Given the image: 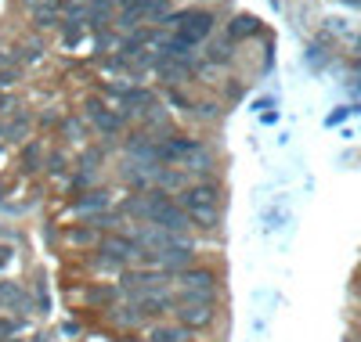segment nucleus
Segmentation results:
<instances>
[{
	"label": "nucleus",
	"instance_id": "nucleus-12",
	"mask_svg": "<svg viewBox=\"0 0 361 342\" xmlns=\"http://www.w3.org/2000/svg\"><path fill=\"white\" fill-rule=\"evenodd\" d=\"M29 15H33V25H37V29H54V25H62V8H58V0H44V4L33 8Z\"/></svg>",
	"mask_w": 361,
	"mask_h": 342
},
{
	"label": "nucleus",
	"instance_id": "nucleus-31",
	"mask_svg": "<svg viewBox=\"0 0 361 342\" xmlns=\"http://www.w3.org/2000/svg\"><path fill=\"white\" fill-rule=\"evenodd\" d=\"M170 105H180V108H185L188 98H185V94H177V90H170Z\"/></svg>",
	"mask_w": 361,
	"mask_h": 342
},
{
	"label": "nucleus",
	"instance_id": "nucleus-10",
	"mask_svg": "<svg viewBox=\"0 0 361 342\" xmlns=\"http://www.w3.org/2000/svg\"><path fill=\"white\" fill-rule=\"evenodd\" d=\"M137 310H141V317L148 321V317H163V314H173V299L163 292V296H145V299H137L134 303Z\"/></svg>",
	"mask_w": 361,
	"mask_h": 342
},
{
	"label": "nucleus",
	"instance_id": "nucleus-30",
	"mask_svg": "<svg viewBox=\"0 0 361 342\" xmlns=\"http://www.w3.org/2000/svg\"><path fill=\"white\" fill-rule=\"evenodd\" d=\"M199 115L202 119H217V105H199Z\"/></svg>",
	"mask_w": 361,
	"mask_h": 342
},
{
	"label": "nucleus",
	"instance_id": "nucleus-21",
	"mask_svg": "<svg viewBox=\"0 0 361 342\" xmlns=\"http://www.w3.org/2000/svg\"><path fill=\"white\" fill-rule=\"evenodd\" d=\"M40 159H44L40 144H25V151H22V173H37L40 170Z\"/></svg>",
	"mask_w": 361,
	"mask_h": 342
},
{
	"label": "nucleus",
	"instance_id": "nucleus-11",
	"mask_svg": "<svg viewBox=\"0 0 361 342\" xmlns=\"http://www.w3.org/2000/svg\"><path fill=\"white\" fill-rule=\"evenodd\" d=\"M0 310H22V314H29V296L15 281H0Z\"/></svg>",
	"mask_w": 361,
	"mask_h": 342
},
{
	"label": "nucleus",
	"instance_id": "nucleus-1",
	"mask_svg": "<svg viewBox=\"0 0 361 342\" xmlns=\"http://www.w3.org/2000/svg\"><path fill=\"white\" fill-rule=\"evenodd\" d=\"M180 209H185L188 224L202 227V231H214L221 224V188L217 184H192V188L180 191Z\"/></svg>",
	"mask_w": 361,
	"mask_h": 342
},
{
	"label": "nucleus",
	"instance_id": "nucleus-17",
	"mask_svg": "<svg viewBox=\"0 0 361 342\" xmlns=\"http://www.w3.org/2000/svg\"><path fill=\"white\" fill-rule=\"evenodd\" d=\"M76 209L80 213H102V209H109V191H87V195H80L76 198Z\"/></svg>",
	"mask_w": 361,
	"mask_h": 342
},
{
	"label": "nucleus",
	"instance_id": "nucleus-36",
	"mask_svg": "<svg viewBox=\"0 0 361 342\" xmlns=\"http://www.w3.org/2000/svg\"><path fill=\"white\" fill-rule=\"evenodd\" d=\"M0 137H4V127H0Z\"/></svg>",
	"mask_w": 361,
	"mask_h": 342
},
{
	"label": "nucleus",
	"instance_id": "nucleus-4",
	"mask_svg": "<svg viewBox=\"0 0 361 342\" xmlns=\"http://www.w3.org/2000/svg\"><path fill=\"white\" fill-rule=\"evenodd\" d=\"M177 289H180V303L185 299H214L217 296V274L206 267H188L177 274Z\"/></svg>",
	"mask_w": 361,
	"mask_h": 342
},
{
	"label": "nucleus",
	"instance_id": "nucleus-16",
	"mask_svg": "<svg viewBox=\"0 0 361 342\" xmlns=\"http://www.w3.org/2000/svg\"><path fill=\"white\" fill-rule=\"evenodd\" d=\"M159 72L166 76V83H177V80H185L192 69H188V58H163L159 61Z\"/></svg>",
	"mask_w": 361,
	"mask_h": 342
},
{
	"label": "nucleus",
	"instance_id": "nucleus-24",
	"mask_svg": "<svg viewBox=\"0 0 361 342\" xmlns=\"http://www.w3.org/2000/svg\"><path fill=\"white\" fill-rule=\"evenodd\" d=\"M18 80H22V65H15V61H11V65H4V69H0V90L15 87Z\"/></svg>",
	"mask_w": 361,
	"mask_h": 342
},
{
	"label": "nucleus",
	"instance_id": "nucleus-28",
	"mask_svg": "<svg viewBox=\"0 0 361 342\" xmlns=\"http://www.w3.org/2000/svg\"><path fill=\"white\" fill-rule=\"evenodd\" d=\"M66 134H69L73 141H83V127H80L76 119H66Z\"/></svg>",
	"mask_w": 361,
	"mask_h": 342
},
{
	"label": "nucleus",
	"instance_id": "nucleus-20",
	"mask_svg": "<svg viewBox=\"0 0 361 342\" xmlns=\"http://www.w3.org/2000/svg\"><path fill=\"white\" fill-rule=\"evenodd\" d=\"M83 22H73V18H62V44L66 47H76L80 40H83Z\"/></svg>",
	"mask_w": 361,
	"mask_h": 342
},
{
	"label": "nucleus",
	"instance_id": "nucleus-35",
	"mask_svg": "<svg viewBox=\"0 0 361 342\" xmlns=\"http://www.w3.org/2000/svg\"><path fill=\"white\" fill-rule=\"evenodd\" d=\"M8 342H22V338H8Z\"/></svg>",
	"mask_w": 361,
	"mask_h": 342
},
{
	"label": "nucleus",
	"instance_id": "nucleus-6",
	"mask_svg": "<svg viewBox=\"0 0 361 342\" xmlns=\"http://www.w3.org/2000/svg\"><path fill=\"white\" fill-rule=\"evenodd\" d=\"M87 119L94 122V127H98L105 137H116L119 130H123V122H127V115H119V112L105 108L102 101H87Z\"/></svg>",
	"mask_w": 361,
	"mask_h": 342
},
{
	"label": "nucleus",
	"instance_id": "nucleus-7",
	"mask_svg": "<svg viewBox=\"0 0 361 342\" xmlns=\"http://www.w3.org/2000/svg\"><path fill=\"white\" fill-rule=\"evenodd\" d=\"M102 253L105 256H112L116 263H130V260H141V253H145V248L134 241V238H119V234H112V238H105L102 241Z\"/></svg>",
	"mask_w": 361,
	"mask_h": 342
},
{
	"label": "nucleus",
	"instance_id": "nucleus-26",
	"mask_svg": "<svg viewBox=\"0 0 361 342\" xmlns=\"http://www.w3.org/2000/svg\"><path fill=\"white\" fill-rule=\"evenodd\" d=\"M47 170H51L54 177H66V173H69V159H66V155H58V151H54L51 159H47Z\"/></svg>",
	"mask_w": 361,
	"mask_h": 342
},
{
	"label": "nucleus",
	"instance_id": "nucleus-25",
	"mask_svg": "<svg viewBox=\"0 0 361 342\" xmlns=\"http://www.w3.org/2000/svg\"><path fill=\"white\" fill-rule=\"evenodd\" d=\"M25 130H29V122L25 119H15V122H8V127H4V141H22Z\"/></svg>",
	"mask_w": 361,
	"mask_h": 342
},
{
	"label": "nucleus",
	"instance_id": "nucleus-23",
	"mask_svg": "<svg viewBox=\"0 0 361 342\" xmlns=\"http://www.w3.org/2000/svg\"><path fill=\"white\" fill-rule=\"evenodd\" d=\"M90 267H94V270H109V274H116V277L127 270L123 263H116V260H112V256H105V253H98L94 260H90Z\"/></svg>",
	"mask_w": 361,
	"mask_h": 342
},
{
	"label": "nucleus",
	"instance_id": "nucleus-29",
	"mask_svg": "<svg viewBox=\"0 0 361 342\" xmlns=\"http://www.w3.org/2000/svg\"><path fill=\"white\" fill-rule=\"evenodd\" d=\"M109 44H112V33H105V29H102V33H94V47L98 51H105Z\"/></svg>",
	"mask_w": 361,
	"mask_h": 342
},
{
	"label": "nucleus",
	"instance_id": "nucleus-9",
	"mask_svg": "<svg viewBox=\"0 0 361 342\" xmlns=\"http://www.w3.org/2000/svg\"><path fill=\"white\" fill-rule=\"evenodd\" d=\"M44 51H47V47H44L40 37H25L11 58H15V65H37V61H44Z\"/></svg>",
	"mask_w": 361,
	"mask_h": 342
},
{
	"label": "nucleus",
	"instance_id": "nucleus-22",
	"mask_svg": "<svg viewBox=\"0 0 361 342\" xmlns=\"http://www.w3.org/2000/svg\"><path fill=\"white\" fill-rule=\"evenodd\" d=\"M206 58H209V61H217V65H224V61L231 58V40H217V44H209Z\"/></svg>",
	"mask_w": 361,
	"mask_h": 342
},
{
	"label": "nucleus",
	"instance_id": "nucleus-3",
	"mask_svg": "<svg viewBox=\"0 0 361 342\" xmlns=\"http://www.w3.org/2000/svg\"><path fill=\"white\" fill-rule=\"evenodd\" d=\"M214 15L209 11H202V8H188V11H177V15H166L163 18V25H173L177 29V40H185L188 47H199L209 33H214Z\"/></svg>",
	"mask_w": 361,
	"mask_h": 342
},
{
	"label": "nucleus",
	"instance_id": "nucleus-34",
	"mask_svg": "<svg viewBox=\"0 0 361 342\" xmlns=\"http://www.w3.org/2000/svg\"><path fill=\"white\" fill-rule=\"evenodd\" d=\"M33 342H47V338H44V335H37V338H33Z\"/></svg>",
	"mask_w": 361,
	"mask_h": 342
},
{
	"label": "nucleus",
	"instance_id": "nucleus-8",
	"mask_svg": "<svg viewBox=\"0 0 361 342\" xmlns=\"http://www.w3.org/2000/svg\"><path fill=\"white\" fill-rule=\"evenodd\" d=\"M180 166H188L192 173H209L214 170V151H209L202 141H192V148H188L185 159H180Z\"/></svg>",
	"mask_w": 361,
	"mask_h": 342
},
{
	"label": "nucleus",
	"instance_id": "nucleus-27",
	"mask_svg": "<svg viewBox=\"0 0 361 342\" xmlns=\"http://www.w3.org/2000/svg\"><path fill=\"white\" fill-rule=\"evenodd\" d=\"M18 108V101L8 94V90H0V115H8V112H15Z\"/></svg>",
	"mask_w": 361,
	"mask_h": 342
},
{
	"label": "nucleus",
	"instance_id": "nucleus-18",
	"mask_svg": "<svg viewBox=\"0 0 361 342\" xmlns=\"http://www.w3.org/2000/svg\"><path fill=\"white\" fill-rule=\"evenodd\" d=\"M148 342H188V331L180 324H159V328H152Z\"/></svg>",
	"mask_w": 361,
	"mask_h": 342
},
{
	"label": "nucleus",
	"instance_id": "nucleus-2",
	"mask_svg": "<svg viewBox=\"0 0 361 342\" xmlns=\"http://www.w3.org/2000/svg\"><path fill=\"white\" fill-rule=\"evenodd\" d=\"M141 202H145V220L152 227H159L166 234H177V238H185V231L192 227L185 209H180L163 188H152L148 195H141Z\"/></svg>",
	"mask_w": 361,
	"mask_h": 342
},
{
	"label": "nucleus",
	"instance_id": "nucleus-5",
	"mask_svg": "<svg viewBox=\"0 0 361 342\" xmlns=\"http://www.w3.org/2000/svg\"><path fill=\"white\" fill-rule=\"evenodd\" d=\"M173 314L185 331H199L217 321V303L214 299H185V303H173Z\"/></svg>",
	"mask_w": 361,
	"mask_h": 342
},
{
	"label": "nucleus",
	"instance_id": "nucleus-19",
	"mask_svg": "<svg viewBox=\"0 0 361 342\" xmlns=\"http://www.w3.org/2000/svg\"><path fill=\"white\" fill-rule=\"evenodd\" d=\"M66 241H69V245H98V231L90 227V224H83V227L66 231Z\"/></svg>",
	"mask_w": 361,
	"mask_h": 342
},
{
	"label": "nucleus",
	"instance_id": "nucleus-15",
	"mask_svg": "<svg viewBox=\"0 0 361 342\" xmlns=\"http://www.w3.org/2000/svg\"><path fill=\"white\" fill-rule=\"evenodd\" d=\"M260 29V22L253 18V15H235L231 22H228V40H246V37H253Z\"/></svg>",
	"mask_w": 361,
	"mask_h": 342
},
{
	"label": "nucleus",
	"instance_id": "nucleus-13",
	"mask_svg": "<svg viewBox=\"0 0 361 342\" xmlns=\"http://www.w3.org/2000/svg\"><path fill=\"white\" fill-rule=\"evenodd\" d=\"M109 321H112L116 328H137V324H145V317H141V310H137L134 303H123V306H112V310H109Z\"/></svg>",
	"mask_w": 361,
	"mask_h": 342
},
{
	"label": "nucleus",
	"instance_id": "nucleus-33",
	"mask_svg": "<svg viewBox=\"0 0 361 342\" xmlns=\"http://www.w3.org/2000/svg\"><path fill=\"white\" fill-rule=\"evenodd\" d=\"M62 331H66V335H80V324H76V321H66Z\"/></svg>",
	"mask_w": 361,
	"mask_h": 342
},
{
	"label": "nucleus",
	"instance_id": "nucleus-32",
	"mask_svg": "<svg viewBox=\"0 0 361 342\" xmlns=\"http://www.w3.org/2000/svg\"><path fill=\"white\" fill-rule=\"evenodd\" d=\"M8 263H11V248L0 245V267H8Z\"/></svg>",
	"mask_w": 361,
	"mask_h": 342
},
{
	"label": "nucleus",
	"instance_id": "nucleus-14",
	"mask_svg": "<svg viewBox=\"0 0 361 342\" xmlns=\"http://www.w3.org/2000/svg\"><path fill=\"white\" fill-rule=\"evenodd\" d=\"M87 303L98 306V310H112V306H119V289L116 285H94L87 292Z\"/></svg>",
	"mask_w": 361,
	"mask_h": 342
}]
</instances>
